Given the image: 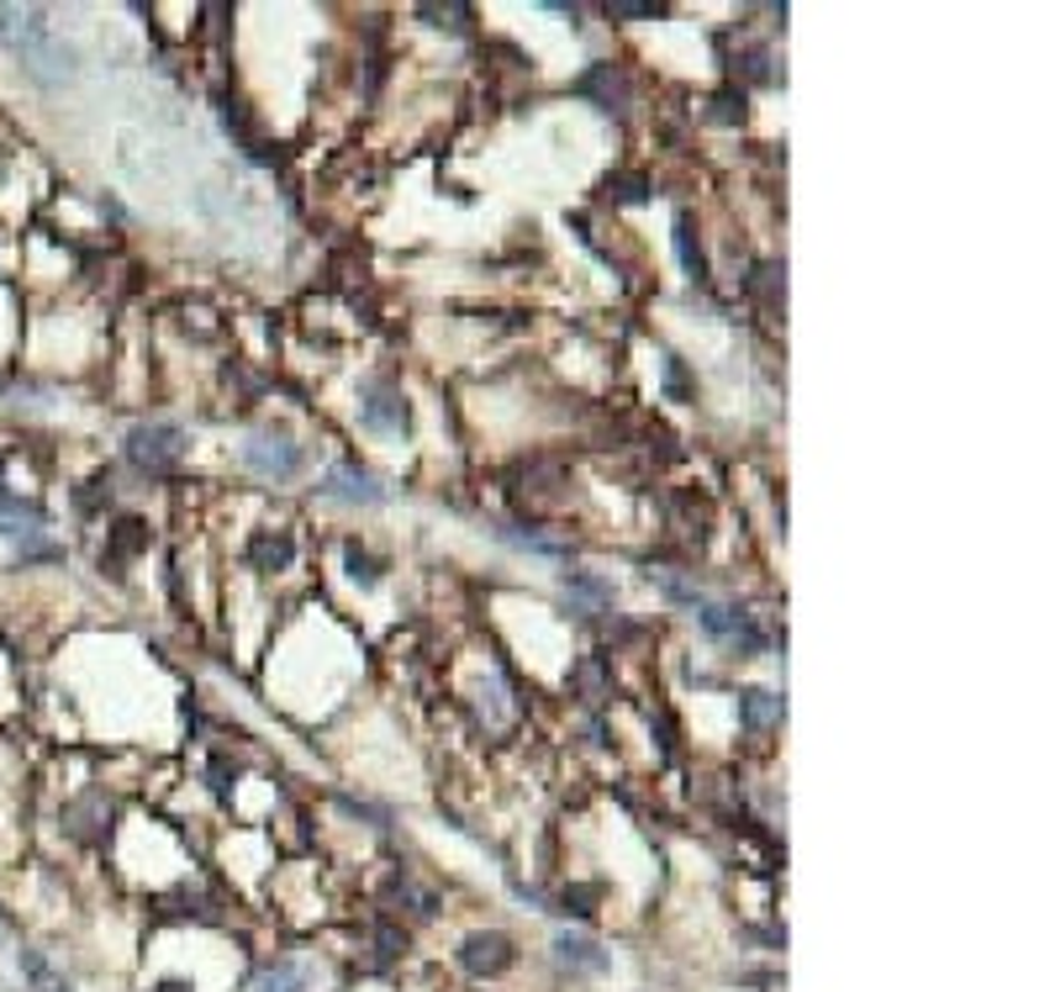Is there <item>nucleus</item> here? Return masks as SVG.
Masks as SVG:
<instances>
[{"label":"nucleus","mask_w":1055,"mask_h":992,"mask_svg":"<svg viewBox=\"0 0 1055 992\" xmlns=\"http://www.w3.org/2000/svg\"><path fill=\"white\" fill-rule=\"evenodd\" d=\"M11 38H17L21 69H27V80H32V85H42V90H59V85L75 80V69H80L75 48L53 38V32H48V21H42L38 11L11 21Z\"/></svg>","instance_id":"1"},{"label":"nucleus","mask_w":1055,"mask_h":992,"mask_svg":"<svg viewBox=\"0 0 1055 992\" xmlns=\"http://www.w3.org/2000/svg\"><path fill=\"white\" fill-rule=\"evenodd\" d=\"M121 449H127V460H133L143 475H169V470L185 465L191 439H185V428H175V423H138Z\"/></svg>","instance_id":"2"},{"label":"nucleus","mask_w":1055,"mask_h":992,"mask_svg":"<svg viewBox=\"0 0 1055 992\" xmlns=\"http://www.w3.org/2000/svg\"><path fill=\"white\" fill-rule=\"evenodd\" d=\"M359 423L380 433V439H401L407 433V396L391 381H364L359 391Z\"/></svg>","instance_id":"3"},{"label":"nucleus","mask_w":1055,"mask_h":992,"mask_svg":"<svg viewBox=\"0 0 1055 992\" xmlns=\"http://www.w3.org/2000/svg\"><path fill=\"white\" fill-rule=\"evenodd\" d=\"M243 465L260 481H291V475H301V444H291L285 433H254L243 444Z\"/></svg>","instance_id":"4"},{"label":"nucleus","mask_w":1055,"mask_h":992,"mask_svg":"<svg viewBox=\"0 0 1055 992\" xmlns=\"http://www.w3.org/2000/svg\"><path fill=\"white\" fill-rule=\"evenodd\" d=\"M512 961H518V945H512V934H501V930H476L459 940V966L470 976H501Z\"/></svg>","instance_id":"5"},{"label":"nucleus","mask_w":1055,"mask_h":992,"mask_svg":"<svg viewBox=\"0 0 1055 992\" xmlns=\"http://www.w3.org/2000/svg\"><path fill=\"white\" fill-rule=\"evenodd\" d=\"M697 623L707 639H723V645L744 649V655H755L765 639H760V628L750 623V612L734 608V602H697Z\"/></svg>","instance_id":"6"},{"label":"nucleus","mask_w":1055,"mask_h":992,"mask_svg":"<svg viewBox=\"0 0 1055 992\" xmlns=\"http://www.w3.org/2000/svg\"><path fill=\"white\" fill-rule=\"evenodd\" d=\"M322 497H333V502H349V507H380L385 502V487H380L370 470H359V465H333L328 475H322Z\"/></svg>","instance_id":"7"},{"label":"nucleus","mask_w":1055,"mask_h":992,"mask_svg":"<svg viewBox=\"0 0 1055 992\" xmlns=\"http://www.w3.org/2000/svg\"><path fill=\"white\" fill-rule=\"evenodd\" d=\"M111 813H117V803L106 792H85L80 803L64 808V829L75 834V839H100V834L111 829Z\"/></svg>","instance_id":"8"},{"label":"nucleus","mask_w":1055,"mask_h":992,"mask_svg":"<svg viewBox=\"0 0 1055 992\" xmlns=\"http://www.w3.org/2000/svg\"><path fill=\"white\" fill-rule=\"evenodd\" d=\"M243 560L254 570H285L296 560V539H291L285 528H260V533L243 544Z\"/></svg>","instance_id":"9"},{"label":"nucleus","mask_w":1055,"mask_h":992,"mask_svg":"<svg viewBox=\"0 0 1055 992\" xmlns=\"http://www.w3.org/2000/svg\"><path fill=\"white\" fill-rule=\"evenodd\" d=\"M555 961L565 966V972H576V976H602V972H607V951H602L597 940H586V934H559V940H555Z\"/></svg>","instance_id":"10"},{"label":"nucleus","mask_w":1055,"mask_h":992,"mask_svg":"<svg viewBox=\"0 0 1055 992\" xmlns=\"http://www.w3.org/2000/svg\"><path fill=\"white\" fill-rule=\"evenodd\" d=\"M576 96H592L602 111H623V101H628V80L617 75L613 63H592V69L576 80Z\"/></svg>","instance_id":"11"},{"label":"nucleus","mask_w":1055,"mask_h":992,"mask_svg":"<svg viewBox=\"0 0 1055 992\" xmlns=\"http://www.w3.org/2000/svg\"><path fill=\"white\" fill-rule=\"evenodd\" d=\"M781 718H787V703H781L776 691H765V687L739 691V724H744V729H750V734L776 729Z\"/></svg>","instance_id":"12"},{"label":"nucleus","mask_w":1055,"mask_h":992,"mask_svg":"<svg viewBox=\"0 0 1055 992\" xmlns=\"http://www.w3.org/2000/svg\"><path fill=\"white\" fill-rule=\"evenodd\" d=\"M17 972H21V982H27L32 992H75V988H69V976H64L42 951H32V945H21V951H17Z\"/></svg>","instance_id":"13"},{"label":"nucleus","mask_w":1055,"mask_h":992,"mask_svg":"<svg viewBox=\"0 0 1055 992\" xmlns=\"http://www.w3.org/2000/svg\"><path fill=\"white\" fill-rule=\"evenodd\" d=\"M143 549H148V523H143V518H121V523L111 528V539H106V566L121 576V566L138 560Z\"/></svg>","instance_id":"14"},{"label":"nucleus","mask_w":1055,"mask_h":992,"mask_svg":"<svg viewBox=\"0 0 1055 992\" xmlns=\"http://www.w3.org/2000/svg\"><path fill=\"white\" fill-rule=\"evenodd\" d=\"M260 992H312V972L301 961H275V966H264Z\"/></svg>","instance_id":"15"},{"label":"nucleus","mask_w":1055,"mask_h":992,"mask_svg":"<svg viewBox=\"0 0 1055 992\" xmlns=\"http://www.w3.org/2000/svg\"><path fill=\"white\" fill-rule=\"evenodd\" d=\"M676 254H681V264H686V275H692V281H702V275H707V259H702V244L692 238V217H686V212L676 217Z\"/></svg>","instance_id":"16"},{"label":"nucleus","mask_w":1055,"mask_h":992,"mask_svg":"<svg viewBox=\"0 0 1055 992\" xmlns=\"http://www.w3.org/2000/svg\"><path fill=\"white\" fill-rule=\"evenodd\" d=\"M734 63H739V75H744L750 85H776V69H771V48H765V42L744 48Z\"/></svg>","instance_id":"17"},{"label":"nucleus","mask_w":1055,"mask_h":992,"mask_svg":"<svg viewBox=\"0 0 1055 992\" xmlns=\"http://www.w3.org/2000/svg\"><path fill=\"white\" fill-rule=\"evenodd\" d=\"M717 127H739L744 117H750V106H744V90H717L713 96V111H707Z\"/></svg>","instance_id":"18"},{"label":"nucleus","mask_w":1055,"mask_h":992,"mask_svg":"<svg viewBox=\"0 0 1055 992\" xmlns=\"http://www.w3.org/2000/svg\"><path fill=\"white\" fill-rule=\"evenodd\" d=\"M607 196H613L617 206H644L649 202V180H644V175H613V180H607Z\"/></svg>","instance_id":"19"},{"label":"nucleus","mask_w":1055,"mask_h":992,"mask_svg":"<svg viewBox=\"0 0 1055 992\" xmlns=\"http://www.w3.org/2000/svg\"><path fill=\"white\" fill-rule=\"evenodd\" d=\"M565 591H576V597L597 602V608H607V602H613V587H607V581H597V576H586V570H565Z\"/></svg>","instance_id":"20"},{"label":"nucleus","mask_w":1055,"mask_h":992,"mask_svg":"<svg viewBox=\"0 0 1055 992\" xmlns=\"http://www.w3.org/2000/svg\"><path fill=\"white\" fill-rule=\"evenodd\" d=\"M750 291H755L760 302H765L771 312H776L781 296H787V281H781V269H776V264H760V269H755V281H750Z\"/></svg>","instance_id":"21"},{"label":"nucleus","mask_w":1055,"mask_h":992,"mask_svg":"<svg viewBox=\"0 0 1055 992\" xmlns=\"http://www.w3.org/2000/svg\"><path fill=\"white\" fill-rule=\"evenodd\" d=\"M343 566H349V581H359V587H364V591H370V587H380V566H375V560H370V554H364V549H359V544H349V549H343Z\"/></svg>","instance_id":"22"},{"label":"nucleus","mask_w":1055,"mask_h":992,"mask_svg":"<svg viewBox=\"0 0 1055 992\" xmlns=\"http://www.w3.org/2000/svg\"><path fill=\"white\" fill-rule=\"evenodd\" d=\"M613 21H649V17H660V6H649V0H607L602 6Z\"/></svg>","instance_id":"23"},{"label":"nucleus","mask_w":1055,"mask_h":992,"mask_svg":"<svg viewBox=\"0 0 1055 992\" xmlns=\"http://www.w3.org/2000/svg\"><path fill=\"white\" fill-rule=\"evenodd\" d=\"M100 502H111V475H96V481H85V491H75L80 512H96Z\"/></svg>","instance_id":"24"},{"label":"nucleus","mask_w":1055,"mask_h":992,"mask_svg":"<svg viewBox=\"0 0 1055 992\" xmlns=\"http://www.w3.org/2000/svg\"><path fill=\"white\" fill-rule=\"evenodd\" d=\"M665 391H671V402H686V396H692V381H686V365H681L676 354L665 360Z\"/></svg>","instance_id":"25"},{"label":"nucleus","mask_w":1055,"mask_h":992,"mask_svg":"<svg viewBox=\"0 0 1055 992\" xmlns=\"http://www.w3.org/2000/svg\"><path fill=\"white\" fill-rule=\"evenodd\" d=\"M154 992H191V982H159Z\"/></svg>","instance_id":"26"},{"label":"nucleus","mask_w":1055,"mask_h":992,"mask_svg":"<svg viewBox=\"0 0 1055 992\" xmlns=\"http://www.w3.org/2000/svg\"><path fill=\"white\" fill-rule=\"evenodd\" d=\"M0 945H11V919L0 913Z\"/></svg>","instance_id":"27"}]
</instances>
